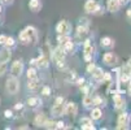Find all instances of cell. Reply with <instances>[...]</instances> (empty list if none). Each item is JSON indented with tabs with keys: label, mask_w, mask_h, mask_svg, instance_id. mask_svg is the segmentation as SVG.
Wrapping results in <instances>:
<instances>
[{
	"label": "cell",
	"mask_w": 131,
	"mask_h": 130,
	"mask_svg": "<svg viewBox=\"0 0 131 130\" xmlns=\"http://www.w3.org/2000/svg\"><path fill=\"white\" fill-rule=\"evenodd\" d=\"M36 39H38V34L32 26H29L20 33V41L22 44H34Z\"/></svg>",
	"instance_id": "1"
},
{
	"label": "cell",
	"mask_w": 131,
	"mask_h": 130,
	"mask_svg": "<svg viewBox=\"0 0 131 130\" xmlns=\"http://www.w3.org/2000/svg\"><path fill=\"white\" fill-rule=\"evenodd\" d=\"M52 57L54 59V61L57 63V65L61 68L64 66V60H65V49L62 47H59V48H56L54 52L52 53Z\"/></svg>",
	"instance_id": "2"
},
{
	"label": "cell",
	"mask_w": 131,
	"mask_h": 130,
	"mask_svg": "<svg viewBox=\"0 0 131 130\" xmlns=\"http://www.w3.org/2000/svg\"><path fill=\"white\" fill-rule=\"evenodd\" d=\"M18 88H20V85H18L17 77H10V78L7 79V91L9 92L10 95L17 94Z\"/></svg>",
	"instance_id": "3"
},
{
	"label": "cell",
	"mask_w": 131,
	"mask_h": 130,
	"mask_svg": "<svg viewBox=\"0 0 131 130\" xmlns=\"http://www.w3.org/2000/svg\"><path fill=\"white\" fill-rule=\"evenodd\" d=\"M64 109H65L64 99H62V98H57L54 105L52 107V115H53V116H61V115L64 113Z\"/></svg>",
	"instance_id": "4"
},
{
	"label": "cell",
	"mask_w": 131,
	"mask_h": 130,
	"mask_svg": "<svg viewBox=\"0 0 131 130\" xmlns=\"http://www.w3.org/2000/svg\"><path fill=\"white\" fill-rule=\"evenodd\" d=\"M24 72V63L20 61V60H17L13 63L12 68H10V73H12V76L13 77H20L21 74Z\"/></svg>",
	"instance_id": "5"
},
{
	"label": "cell",
	"mask_w": 131,
	"mask_h": 130,
	"mask_svg": "<svg viewBox=\"0 0 131 130\" xmlns=\"http://www.w3.org/2000/svg\"><path fill=\"white\" fill-rule=\"evenodd\" d=\"M77 112H78V107H77L75 103H68V104L65 105L64 113H65L66 116H69V117H75Z\"/></svg>",
	"instance_id": "6"
},
{
	"label": "cell",
	"mask_w": 131,
	"mask_h": 130,
	"mask_svg": "<svg viewBox=\"0 0 131 130\" xmlns=\"http://www.w3.org/2000/svg\"><path fill=\"white\" fill-rule=\"evenodd\" d=\"M99 9H100V7L95 0H87L84 4V11L88 13H96Z\"/></svg>",
	"instance_id": "7"
},
{
	"label": "cell",
	"mask_w": 131,
	"mask_h": 130,
	"mask_svg": "<svg viewBox=\"0 0 131 130\" xmlns=\"http://www.w3.org/2000/svg\"><path fill=\"white\" fill-rule=\"evenodd\" d=\"M70 29H71V26H70V24H69L68 21H61V22L57 25V27H56V31H57L59 34L68 35V34L70 33Z\"/></svg>",
	"instance_id": "8"
},
{
	"label": "cell",
	"mask_w": 131,
	"mask_h": 130,
	"mask_svg": "<svg viewBox=\"0 0 131 130\" xmlns=\"http://www.w3.org/2000/svg\"><path fill=\"white\" fill-rule=\"evenodd\" d=\"M92 52H93V44L91 43V41H86L84 42V59L87 61H91Z\"/></svg>",
	"instance_id": "9"
},
{
	"label": "cell",
	"mask_w": 131,
	"mask_h": 130,
	"mask_svg": "<svg viewBox=\"0 0 131 130\" xmlns=\"http://www.w3.org/2000/svg\"><path fill=\"white\" fill-rule=\"evenodd\" d=\"M103 60H104V63H105L106 65H109V66L117 64V56H116L114 53H112V52L105 53V55H104V57H103Z\"/></svg>",
	"instance_id": "10"
},
{
	"label": "cell",
	"mask_w": 131,
	"mask_h": 130,
	"mask_svg": "<svg viewBox=\"0 0 131 130\" xmlns=\"http://www.w3.org/2000/svg\"><path fill=\"white\" fill-rule=\"evenodd\" d=\"M118 129H128V115L121 113L118 117Z\"/></svg>",
	"instance_id": "11"
},
{
	"label": "cell",
	"mask_w": 131,
	"mask_h": 130,
	"mask_svg": "<svg viewBox=\"0 0 131 130\" xmlns=\"http://www.w3.org/2000/svg\"><path fill=\"white\" fill-rule=\"evenodd\" d=\"M10 56H12L10 49H9V48H3L2 51H0V63H7V61H9Z\"/></svg>",
	"instance_id": "12"
},
{
	"label": "cell",
	"mask_w": 131,
	"mask_h": 130,
	"mask_svg": "<svg viewBox=\"0 0 131 130\" xmlns=\"http://www.w3.org/2000/svg\"><path fill=\"white\" fill-rule=\"evenodd\" d=\"M91 73H92L93 78H95L96 81H99V82H100V81H104V73H105V72H103V69L95 66V69H93Z\"/></svg>",
	"instance_id": "13"
},
{
	"label": "cell",
	"mask_w": 131,
	"mask_h": 130,
	"mask_svg": "<svg viewBox=\"0 0 131 130\" xmlns=\"http://www.w3.org/2000/svg\"><path fill=\"white\" fill-rule=\"evenodd\" d=\"M119 5L121 4H119L118 0H108V4H106L109 12H117L118 8H119Z\"/></svg>",
	"instance_id": "14"
},
{
	"label": "cell",
	"mask_w": 131,
	"mask_h": 130,
	"mask_svg": "<svg viewBox=\"0 0 131 130\" xmlns=\"http://www.w3.org/2000/svg\"><path fill=\"white\" fill-rule=\"evenodd\" d=\"M113 100H114V105H116L117 109H121V108L125 107V99H123L121 95H118L117 92H116L114 96H113Z\"/></svg>",
	"instance_id": "15"
},
{
	"label": "cell",
	"mask_w": 131,
	"mask_h": 130,
	"mask_svg": "<svg viewBox=\"0 0 131 130\" xmlns=\"http://www.w3.org/2000/svg\"><path fill=\"white\" fill-rule=\"evenodd\" d=\"M27 104H29V107H31V108H36V107H39V105L42 104V102H40V99H39L38 96H30V98L27 99Z\"/></svg>",
	"instance_id": "16"
},
{
	"label": "cell",
	"mask_w": 131,
	"mask_h": 130,
	"mask_svg": "<svg viewBox=\"0 0 131 130\" xmlns=\"http://www.w3.org/2000/svg\"><path fill=\"white\" fill-rule=\"evenodd\" d=\"M81 127L82 129H95V126L92 125V120L87 117H83L81 120Z\"/></svg>",
	"instance_id": "17"
},
{
	"label": "cell",
	"mask_w": 131,
	"mask_h": 130,
	"mask_svg": "<svg viewBox=\"0 0 131 130\" xmlns=\"http://www.w3.org/2000/svg\"><path fill=\"white\" fill-rule=\"evenodd\" d=\"M29 7H30V9L32 12H38L42 7V3H40V0H30Z\"/></svg>",
	"instance_id": "18"
},
{
	"label": "cell",
	"mask_w": 131,
	"mask_h": 130,
	"mask_svg": "<svg viewBox=\"0 0 131 130\" xmlns=\"http://www.w3.org/2000/svg\"><path fill=\"white\" fill-rule=\"evenodd\" d=\"M46 121H47V116L44 113H39L38 116L35 117V124L38 126H44Z\"/></svg>",
	"instance_id": "19"
},
{
	"label": "cell",
	"mask_w": 131,
	"mask_h": 130,
	"mask_svg": "<svg viewBox=\"0 0 131 130\" xmlns=\"http://www.w3.org/2000/svg\"><path fill=\"white\" fill-rule=\"evenodd\" d=\"M113 44H114V42L112 41L110 38H108V36H105V38L101 39V46L105 47V48H109V47H112Z\"/></svg>",
	"instance_id": "20"
},
{
	"label": "cell",
	"mask_w": 131,
	"mask_h": 130,
	"mask_svg": "<svg viewBox=\"0 0 131 130\" xmlns=\"http://www.w3.org/2000/svg\"><path fill=\"white\" fill-rule=\"evenodd\" d=\"M101 115H103V112H101V109H99V108L92 109V112H91V117H92L93 120H99V118H101Z\"/></svg>",
	"instance_id": "21"
},
{
	"label": "cell",
	"mask_w": 131,
	"mask_h": 130,
	"mask_svg": "<svg viewBox=\"0 0 131 130\" xmlns=\"http://www.w3.org/2000/svg\"><path fill=\"white\" fill-rule=\"evenodd\" d=\"M27 87L30 90H36L39 87V83H38V79H29V83H27Z\"/></svg>",
	"instance_id": "22"
},
{
	"label": "cell",
	"mask_w": 131,
	"mask_h": 130,
	"mask_svg": "<svg viewBox=\"0 0 131 130\" xmlns=\"http://www.w3.org/2000/svg\"><path fill=\"white\" fill-rule=\"evenodd\" d=\"M83 104H84L86 107H90L91 104H93V103H92V96L88 94V92H87V94L84 95V98H83Z\"/></svg>",
	"instance_id": "23"
},
{
	"label": "cell",
	"mask_w": 131,
	"mask_h": 130,
	"mask_svg": "<svg viewBox=\"0 0 131 130\" xmlns=\"http://www.w3.org/2000/svg\"><path fill=\"white\" fill-rule=\"evenodd\" d=\"M57 41H59V43H60L61 47H62L66 42H69V36H68V35H64V34H60L59 38H57Z\"/></svg>",
	"instance_id": "24"
},
{
	"label": "cell",
	"mask_w": 131,
	"mask_h": 130,
	"mask_svg": "<svg viewBox=\"0 0 131 130\" xmlns=\"http://www.w3.org/2000/svg\"><path fill=\"white\" fill-rule=\"evenodd\" d=\"M27 78L29 79H38V76H36V70L35 69H29L27 70Z\"/></svg>",
	"instance_id": "25"
},
{
	"label": "cell",
	"mask_w": 131,
	"mask_h": 130,
	"mask_svg": "<svg viewBox=\"0 0 131 130\" xmlns=\"http://www.w3.org/2000/svg\"><path fill=\"white\" fill-rule=\"evenodd\" d=\"M5 72H7V64L5 63H0V76H3Z\"/></svg>",
	"instance_id": "26"
},
{
	"label": "cell",
	"mask_w": 131,
	"mask_h": 130,
	"mask_svg": "<svg viewBox=\"0 0 131 130\" xmlns=\"http://www.w3.org/2000/svg\"><path fill=\"white\" fill-rule=\"evenodd\" d=\"M44 127H47V129H54V122L53 121H46V124H44Z\"/></svg>",
	"instance_id": "27"
},
{
	"label": "cell",
	"mask_w": 131,
	"mask_h": 130,
	"mask_svg": "<svg viewBox=\"0 0 131 130\" xmlns=\"http://www.w3.org/2000/svg\"><path fill=\"white\" fill-rule=\"evenodd\" d=\"M5 44H7L8 47H12V46L14 44V39H13V38H7V42H5Z\"/></svg>",
	"instance_id": "28"
},
{
	"label": "cell",
	"mask_w": 131,
	"mask_h": 130,
	"mask_svg": "<svg viewBox=\"0 0 131 130\" xmlns=\"http://www.w3.org/2000/svg\"><path fill=\"white\" fill-rule=\"evenodd\" d=\"M4 116L7 117V118H10L12 116H13V113H12V111H9V109H7L5 112H4Z\"/></svg>",
	"instance_id": "29"
},
{
	"label": "cell",
	"mask_w": 131,
	"mask_h": 130,
	"mask_svg": "<svg viewBox=\"0 0 131 130\" xmlns=\"http://www.w3.org/2000/svg\"><path fill=\"white\" fill-rule=\"evenodd\" d=\"M54 127H56V129H64L65 126H64V122L60 121V122H56V124H54Z\"/></svg>",
	"instance_id": "30"
},
{
	"label": "cell",
	"mask_w": 131,
	"mask_h": 130,
	"mask_svg": "<svg viewBox=\"0 0 131 130\" xmlns=\"http://www.w3.org/2000/svg\"><path fill=\"white\" fill-rule=\"evenodd\" d=\"M7 38H8V36H5V35H0V44H5Z\"/></svg>",
	"instance_id": "31"
},
{
	"label": "cell",
	"mask_w": 131,
	"mask_h": 130,
	"mask_svg": "<svg viewBox=\"0 0 131 130\" xmlns=\"http://www.w3.org/2000/svg\"><path fill=\"white\" fill-rule=\"evenodd\" d=\"M49 92H51L49 87H44L43 88V95H49Z\"/></svg>",
	"instance_id": "32"
},
{
	"label": "cell",
	"mask_w": 131,
	"mask_h": 130,
	"mask_svg": "<svg viewBox=\"0 0 131 130\" xmlns=\"http://www.w3.org/2000/svg\"><path fill=\"white\" fill-rule=\"evenodd\" d=\"M93 69H95V65H93V64H91V63H90V65H88V68H87V70H88V72L91 73V72H92Z\"/></svg>",
	"instance_id": "33"
},
{
	"label": "cell",
	"mask_w": 131,
	"mask_h": 130,
	"mask_svg": "<svg viewBox=\"0 0 131 130\" xmlns=\"http://www.w3.org/2000/svg\"><path fill=\"white\" fill-rule=\"evenodd\" d=\"M21 108H22V104H21V103L16 104V109H21Z\"/></svg>",
	"instance_id": "34"
},
{
	"label": "cell",
	"mask_w": 131,
	"mask_h": 130,
	"mask_svg": "<svg viewBox=\"0 0 131 130\" xmlns=\"http://www.w3.org/2000/svg\"><path fill=\"white\" fill-rule=\"evenodd\" d=\"M118 2H119V4H126L128 0H118Z\"/></svg>",
	"instance_id": "35"
},
{
	"label": "cell",
	"mask_w": 131,
	"mask_h": 130,
	"mask_svg": "<svg viewBox=\"0 0 131 130\" xmlns=\"http://www.w3.org/2000/svg\"><path fill=\"white\" fill-rule=\"evenodd\" d=\"M127 16H128V17H131V9H128V11H127Z\"/></svg>",
	"instance_id": "36"
},
{
	"label": "cell",
	"mask_w": 131,
	"mask_h": 130,
	"mask_svg": "<svg viewBox=\"0 0 131 130\" xmlns=\"http://www.w3.org/2000/svg\"><path fill=\"white\" fill-rule=\"evenodd\" d=\"M127 65H128V66H130V68H131V59H130V60H128V63H127Z\"/></svg>",
	"instance_id": "37"
},
{
	"label": "cell",
	"mask_w": 131,
	"mask_h": 130,
	"mask_svg": "<svg viewBox=\"0 0 131 130\" xmlns=\"http://www.w3.org/2000/svg\"><path fill=\"white\" fill-rule=\"evenodd\" d=\"M3 2H4V3H10L12 0H3Z\"/></svg>",
	"instance_id": "38"
},
{
	"label": "cell",
	"mask_w": 131,
	"mask_h": 130,
	"mask_svg": "<svg viewBox=\"0 0 131 130\" xmlns=\"http://www.w3.org/2000/svg\"><path fill=\"white\" fill-rule=\"evenodd\" d=\"M130 78H131V76H130ZM130 92H131V87H130Z\"/></svg>",
	"instance_id": "39"
},
{
	"label": "cell",
	"mask_w": 131,
	"mask_h": 130,
	"mask_svg": "<svg viewBox=\"0 0 131 130\" xmlns=\"http://www.w3.org/2000/svg\"><path fill=\"white\" fill-rule=\"evenodd\" d=\"M0 11H2V7H0Z\"/></svg>",
	"instance_id": "40"
}]
</instances>
